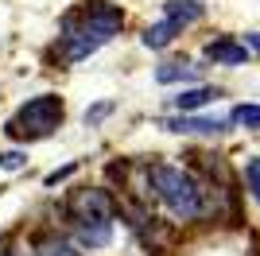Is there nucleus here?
<instances>
[{
    "mask_svg": "<svg viewBox=\"0 0 260 256\" xmlns=\"http://www.w3.org/2000/svg\"><path fill=\"white\" fill-rule=\"evenodd\" d=\"M163 16H175L183 27H190V23H198L206 16V8H202L198 0H167V4H163Z\"/></svg>",
    "mask_w": 260,
    "mask_h": 256,
    "instance_id": "9d476101",
    "label": "nucleus"
},
{
    "mask_svg": "<svg viewBox=\"0 0 260 256\" xmlns=\"http://www.w3.org/2000/svg\"><path fill=\"white\" fill-rule=\"evenodd\" d=\"M120 27H124V12L117 4H109V0L78 4L62 20V58L66 62H82L89 54H98Z\"/></svg>",
    "mask_w": 260,
    "mask_h": 256,
    "instance_id": "f257e3e1",
    "label": "nucleus"
},
{
    "mask_svg": "<svg viewBox=\"0 0 260 256\" xmlns=\"http://www.w3.org/2000/svg\"><path fill=\"white\" fill-rule=\"evenodd\" d=\"M35 256H78V252H74V245H66L62 237H43L35 245Z\"/></svg>",
    "mask_w": 260,
    "mask_h": 256,
    "instance_id": "f8f14e48",
    "label": "nucleus"
},
{
    "mask_svg": "<svg viewBox=\"0 0 260 256\" xmlns=\"http://www.w3.org/2000/svg\"><path fill=\"white\" fill-rule=\"evenodd\" d=\"M175 35H183V23L175 20V16H163L159 23H152L148 31H144V47H152V51H163Z\"/></svg>",
    "mask_w": 260,
    "mask_h": 256,
    "instance_id": "6e6552de",
    "label": "nucleus"
},
{
    "mask_svg": "<svg viewBox=\"0 0 260 256\" xmlns=\"http://www.w3.org/2000/svg\"><path fill=\"white\" fill-rule=\"evenodd\" d=\"M70 175H74V163H70V167H62V171H51V175H47V186H54V182H62V179H70Z\"/></svg>",
    "mask_w": 260,
    "mask_h": 256,
    "instance_id": "f3484780",
    "label": "nucleus"
},
{
    "mask_svg": "<svg viewBox=\"0 0 260 256\" xmlns=\"http://www.w3.org/2000/svg\"><path fill=\"white\" fill-rule=\"evenodd\" d=\"M66 120V105L58 93H39L31 97V101H23L20 109H16V117H8V124H4V132H8L12 140H43L51 136L54 128H62Z\"/></svg>",
    "mask_w": 260,
    "mask_h": 256,
    "instance_id": "20e7f679",
    "label": "nucleus"
},
{
    "mask_svg": "<svg viewBox=\"0 0 260 256\" xmlns=\"http://www.w3.org/2000/svg\"><path fill=\"white\" fill-rule=\"evenodd\" d=\"M23 163H27L23 151H0V171H20Z\"/></svg>",
    "mask_w": 260,
    "mask_h": 256,
    "instance_id": "4468645a",
    "label": "nucleus"
},
{
    "mask_svg": "<svg viewBox=\"0 0 260 256\" xmlns=\"http://www.w3.org/2000/svg\"><path fill=\"white\" fill-rule=\"evenodd\" d=\"M66 213H70L82 245H89V248L109 245V237H113V213H117L109 190H98V186L93 190H78L70 198V206H66Z\"/></svg>",
    "mask_w": 260,
    "mask_h": 256,
    "instance_id": "7ed1b4c3",
    "label": "nucleus"
},
{
    "mask_svg": "<svg viewBox=\"0 0 260 256\" xmlns=\"http://www.w3.org/2000/svg\"><path fill=\"white\" fill-rule=\"evenodd\" d=\"M148 179H152V190L167 213H175L179 221H198V217H206L210 213V202H206V186L190 175V171L175 167V163H155L148 171Z\"/></svg>",
    "mask_w": 260,
    "mask_h": 256,
    "instance_id": "f03ea898",
    "label": "nucleus"
},
{
    "mask_svg": "<svg viewBox=\"0 0 260 256\" xmlns=\"http://www.w3.org/2000/svg\"><path fill=\"white\" fill-rule=\"evenodd\" d=\"M241 43H245V51H249V54H256V58H260V31H245V39H241Z\"/></svg>",
    "mask_w": 260,
    "mask_h": 256,
    "instance_id": "dca6fc26",
    "label": "nucleus"
},
{
    "mask_svg": "<svg viewBox=\"0 0 260 256\" xmlns=\"http://www.w3.org/2000/svg\"><path fill=\"white\" fill-rule=\"evenodd\" d=\"M217 97H221L217 85H194V89H183L179 97H171V105L179 109V113H194V109L210 105V101H217Z\"/></svg>",
    "mask_w": 260,
    "mask_h": 256,
    "instance_id": "0eeeda50",
    "label": "nucleus"
},
{
    "mask_svg": "<svg viewBox=\"0 0 260 256\" xmlns=\"http://www.w3.org/2000/svg\"><path fill=\"white\" fill-rule=\"evenodd\" d=\"M198 74H202V66H194V62H163L159 70H155V82H163V85H171V82H198Z\"/></svg>",
    "mask_w": 260,
    "mask_h": 256,
    "instance_id": "1a4fd4ad",
    "label": "nucleus"
},
{
    "mask_svg": "<svg viewBox=\"0 0 260 256\" xmlns=\"http://www.w3.org/2000/svg\"><path fill=\"white\" fill-rule=\"evenodd\" d=\"M206 58L214 66H245L249 62V51H245V43L233 39V35H217V39L206 43Z\"/></svg>",
    "mask_w": 260,
    "mask_h": 256,
    "instance_id": "423d86ee",
    "label": "nucleus"
},
{
    "mask_svg": "<svg viewBox=\"0 0 260 256\" xmlns=\"http://www.w3.org/2000/svg\"><path fill=\"white\" fill-rule=\"evenodd\" d=\"M109 113H113V101H101V105L86 109V124H98V120H105Z\"/></svg>",
    "mask_w": 260,
    "mask_h": 256,
    "instance_id": "2eb2a0df",
    "label": "nucleus"
},
{
    "mask_svg": "<svg viewBox=\"0 0 260 256\" xmlns=\"http://www.w3.org/2000/svg\"><path fill=\"white\" fill-rule=\"evenodd\" d=\"M245 186H249V194L260 206V155H252V159L245 163Z\"/></svg>",
    "mask_w": 260,
    "mask_h": 256,
    "instance_id": "ddd939ff",
    "label": "nucleus"
},
{
    "mask_svg": "<svg viewBox=\"0 0 260 256\" xmlns=\"http://www.w3.org/2000/svg\"><path fill=\"white\" fill-rule=\"evenodd\" d=\"M229 124H241V128H260V105H252V101L237 105L233 113H229Z\"/></svg>",
    "mask_w": 260,
    "mask_h": 256,
    "instance_id": "9b49d317",
    "label": "nucleus"
},
{
    "mask_svg": "<svg viewBox=\"0 0 260 256\" xmlns=\"http://www.w3.org/2000/svg\"><path fill=\"white\" fill-rule=\"evenodd\" d=\"M159 128H167V132H179V136H217V132H229V120H217V117H190V113H179V117L159 120Z\"/></svg>",
    "mask_w": 260,
    "mask_h": 256,
    "instance_id": "39448f33",
    "label": "nucleus"
}]
</instances>
